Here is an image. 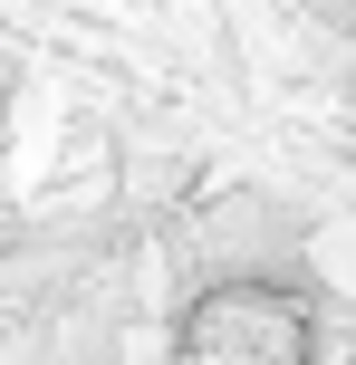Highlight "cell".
I'll return each mask as SVG.
<instances>
[{"label":"cell","mask_w":356,"mask_h":365,"mask_svg":"<svg viewBox=\"0 0 356 365\" xmlns=\"http://www.w3.org/2000/svg\"><path fill=\"white\" fill-rule=\"evenodd\" d=\"M154 365H327V289L299 250L280 259H203L173 298Z\"/></svg>","instance_id":"cell-1"}]
</instances>
